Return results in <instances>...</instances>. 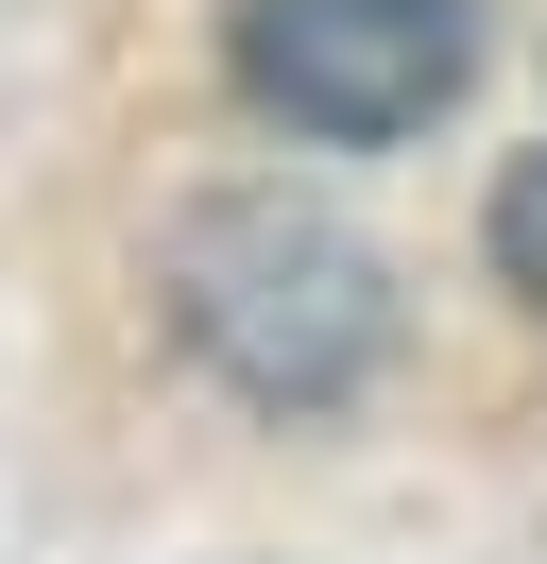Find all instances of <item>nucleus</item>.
Returning a JSON list of instances; mask_svg holds the SVG:
<instances>
[{
  "instance_id": "nucleus-3",
  "label": "nucleus",
  "mask_w": 547,
  "mask_h": 564,
  "mask_svg": "<svg viewBox=\"0 0 547 564\" xmlns=\"http://www.w3.org/2000/svg\"><path fill=\"white\" fill-rule=\"evenodd\" d=\"M479 240H496V291L547 325V154H513L496 172V206H479Z\"/></svg>"
},
{
  "instance_id": "nucleus-1",
  "label": "nucleus",
  "mask_w": 547,
  "mask_h": 564,
  "mask_svg": "<svg viewBox=\"0 0 547 564\" xmlns=\"http://www.w3.org/2000/svg\"><path fill=\"white\" fill-rule=\"evenodd\" d=\"M171 325L257 411H342L376 377V343H394V274L308 188H223V206L171 223Z\"/></svg>"
},
{
  "instance_id": "nucleus-2",
  "label": "nucleus",
  "mask_w": 547,
  "mask_h": 564,
  "mask_svg": "<svg viewBox=\"0 0 547 564\" xmlns=\"http://www.w3.org/2000/svg\"><path fill=\"white\" fill-rule=\"evenodd\" d=\"M223 69L274 138L376 154V138H428L462 104L479 0H223Z\"/></svg>"
}]
</instances>
